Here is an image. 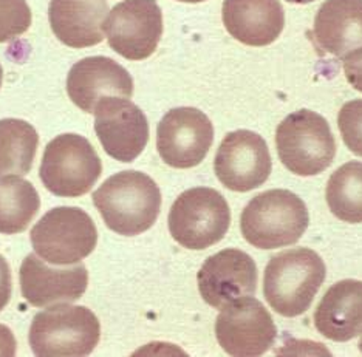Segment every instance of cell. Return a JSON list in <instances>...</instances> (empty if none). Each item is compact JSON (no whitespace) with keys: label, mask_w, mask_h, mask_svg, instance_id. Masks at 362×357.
Wrapping results in <instances>:
<instances>
[{"label":"cell","mask_w":362,"mask_h":357,"mask_svg":"<svg viewBox=\"0 0 362 357\" xmlns=\"http://www.w3.org/2000/svg\"><path fill=\"white\" fill-rule=\"evenodd\" d=\"M95 131L105 153L132 163L149 143V122L144 112L126 98L107 96L95 109Z\"/></svg>","instance_id":"obj_13"},{"label":"cell","mask_w":362,"mask_h":357,"mask_svg":"<svg viewBox=\"0 0 362 357\" xmlns=\"http://www.w3.org/2000/svg\"><path fill=\"white\" fill-rule=\"evenodd\" d=\"M342 67L349 84L362 93V47L344 57Z\"/></svg>","instance_id":"obj_26"},{"label":"cell","mask_w":362,"mask_h":357,"mask_svg":"<svg viewBox=\"0 0 362 357\" xmlns=\"http://www.w3.org/2000/svg\"><path fill=\"white\" fill-rule=\"evenodd\" d=\"M315 327L333 342L362 334V281L341 280L327 291L315 311Z\"/></svg>","instance_id":"obj_19"},{"label":"cell","mask_w":362,"mask_h":357,"mask_svg":"<svg viewBox=\"0 0 362 357\" xmlns=\"http://www.w3.org/2000/svg\"><path fill=\"white\" fill-rule=\"evenodd\" d=\"M315 42L322 52L345 57L362 47V0H325L315 18Z\"/></svg>","instance_id":"obj_20"},{"label":"cell","mask_w":362,"mask_h":357,"mask_svg":"<svg viewBox=\"0 0 362 357\" xmlns=\"http://www.w3.org/2000/svg\"><path fill=\"white\" fill-rule=\"evenodd\" d=\"M2 81H4V69H2V64H0V87H2Z\"/></svg>","instance_id":"obj_31"},{"label":"cell","mask_w":362,"mask_h":357,"mask_svg":"<svg viewBox=\"0 0 362 357\" xmlns=\"http://www.w3.org/2000/svg\"><path fill=\"white\" fill-rule=\"evenodd\" d=\"M359 351L362 353V337H361V340H359Z\"/></svg>","instance_id":"obj_32"},{"label":"cell","mask_w":362,"mask_h":357,"mask_svg":"<svg viewBox=\"0 0 362 357\" xmlns=\"http://www.w3.org/2000/svg\"><path fill=\"white\" fill-rule=\"evenodd\" d=\"M13 293V280L11 269L8 267L5 257L0 254V311L5 310V306L10 303Z\"/></svg>","instance_id":"obj_27"},{"label":"cell","mask_w":362,"mask_h":357,"mask_svg":"<svg viewBox=\"0 0 362 357\" xmlns=\"http://www.w3.org/2000/svg\"><path fill=\"white\" fill-rule=\"evenodd\" d=\"M216 336L226 354L254 357L271 350L276 342L277 328L262 302L248 295L220 310Z\"/></svg>","instance_id":"obj_10"},{"label":"cell","mask_w":362,"mask_h":357,"mask_svg":"<svg viewBox=\"0 0 362 357\" xmlns=\"http://www.w3.org/2000/svg\"><path fill=\"white\" fill-rule=\"evenodd\" d=\"M177 2H183V4H202V2H206V0H177Z\"/></svg>","instance_id":"obj_30"},{"label":"cell","mask_w":362,"mask_h":357,"mask_svg":"<svg viewBox=\"0 0 362 357\" xmlns=\"http://www.w3.org/2000/svg\"><path fill=\"white\" fill-rule=\"evenodd\" d=\"M325 198L336 218L362 223V163L350 161L334 170L327 182Z\"/></svg>","instance_id":"obj_23"},{"label":"cell","mask_w":362,"mask_h":357,"mask_svg":"<svg viewBox=\"0 0 362 357\" xmlns=\"http://www.w3.org/2000/svg\"><path fill=\"white\" fill-rule=\"evenodd\" d=\"M18 353V342H16V337L13 331L0 325V357H11Z\"/></svg>","instance_id":"obj_28"},{"label":"cell","mask_w":362,"mask_h":357,"mask_svg":"<svg viewBox=\"0 0 362 357\" xmlns=\"http://www.w3.org/2000/svg\"><path fill=\"white\" fill-rule=\"evenodd\" d=\"M168 223L178 245L202 251L223 240L231 226V211L218 190L194 187L185 190L172 204Z\"/></svg>","instance_id":"obj_7"},{"label":"cell","mask_w":362,"mask_h":357,"mask_svg":"<svg viewBox=\"0 0 362 357\" xmlns=\"http://www.w3.org/2000/svg\"><path fill=\"white\" fill-rule=\"evenodd\" d=\"M107 14L105 0H50L48 8L54 36L71 48L101 44Z\"/></svg>","instance_id":"obj_18"},{"label":"cell","mask_w":362,"mask_h":357,"mask_svg":"<svg viewBox=\"0 0 362 357\" xmlns=\"http://www.w3.org/2000/svg\"><path fill=\"white\" fill-rule=\"evenodd\" d=\"M105 226L124 237L149 230L161 211V190L143 172L124 170L107 178L93 192Z\"/></svg>","instance_id":"obj_1"},{"label":"cell","mask_w":362,"mask_h":357,"mask_svg":"<svg viewBox=\"0 0 362 357\" xmlns=\"http://www.w3.org/2000/svg\"><path fill=\"white\" fill-rule=\"evenodd\" d=\"M39 209L40 198L30 181L16 175L0 178V234H21Z\"/></svg>","instance_id":"obj_22"},{"label":"cell","mask_w":362,"mask_h":357,"mask_svg":"<svg viewBox=\"0 0 362 357\" xmlns=\"http://www.w3.org/2000/svg\"><path fill=\"white\" fill-rule=\"evenodd\" d=\"M31 27L27 0H0V44L22 36Z\"/></svg>","instance_id":"obj_24"},{"label":"cell","mask_w":362,"mask_h":357,"mask_svg":"<svg viewBox=\"0 0 362 357\" xmlns=\"http://www.w3.org/2000/svg\"><path fill=\"white\" fill-rule=\"evenodd\" d=\"M197 281L203 300L221 310L238 298L256 294V262L240 249H223L203 263Z\"/></svg>","instance_id":"obj_14"},{"label":"cell","mask_w":362,"mask_h":357,"mask_svg":"<svg viewBox=\"0 0 362 357\" xmlns=\"http://www.w3.org/2000/svg\"><path fill=\"white\" fill-rule=\"evenodd\" d=\"M67 93L71 103L86 113H95L98 103L107 96L130 99L134 79L117 61L105 56H90L69 71Z\"/></svg>","instance_id":"obj_16"},{"label":"cell","mask_w":362,"mask_h":357,"mask_svg":"<svg viewBox=\"0 0 362 357\" xmlns=\"http://www.w3.org/2000/svg\"><path fill=\"white\" fill-rule=\"evenodd\" d=\"M221 16L229 35L250 47L271 45L285 27L279 0H223Z\"/></svg>","instance_id":"obj_17"},{"label":"cell","mask_w":362,"mask_h":357,"mask_svg":"<svg viewBox=\"0 0 362 357\" xmlns=\"http://www.w3.org/2000/svg\"><path fill=\"white\" fill-rule=\"evenodd\" d=\"M35 252L54 267L79 263L95 251L98 230L81 207L59 206L48 211L31 229Z\"/></svg>","instance_id":"obj_6"},{"label":"cell","mask_w":362,"mask_h":357,"mask_svg":"<svg viewBox=\"0 0 362 357\" xmlns=\"http://www.w3.org/2000/svg\"><path fill=\"white\" fill-rule=\"evenodd\" d=\"M214 126L202 110L177 107L163 116L156 127V148L161 160L174 169H191L209 153Z\"/></svg>","instance_id":"obj_11"},{"label":"cell","mask_w":362,"mask_h":357,"mask_svg":"<svg viewBox=\"0 0 362 357\" xmlns=\"http://www.w3.org/2000/svg\"><path fill=\"white\" fill-rule=\"evenodd\" d=\"M101 325L86 306L57 303L40 311L31 322L28 342L40 357H81L100 344Z\"/></svg>","instance_id":"obj_4"},{"label":"cell","mask_w":362,"mask_h":357,"mask_svg":"<svg viewBox=\"0 0 362 357\" xmlns=\"http://www.w3.org/2000/svg\"><path fill=\"white\" fill-rule=\"evenodd\" d=\"M103 173V163L84 136L64 134L47 144L39 175L56 197L78 198L92 190Z\"/></svg>","instance_id":"obj_8"},{"label":"cell","mask_w":362,"mask_h":357,"mask_svg":"<svg viewBox=\"0 0 362 357\" xmlns=\"http://www.w3.org/2000/svg\"><path fill=\"white\" fill-rule=\"evenodd\" d=\"M19 280L23 298L31 306L45 308L79 300L87 291L88 272L84 264L53 268L35 252L22 262Z\"/></svg>","instance_id":"obj_15"},{"label":"cell","mask_w":362,"mask_h":357,"mask_svg":"<svg viewBox=\"0 0 362 357\" xmlns=\"http://www.w3.org/2000/svg\"><path fill=\"white\" fill-rule=\"evenodd\" d=\"M107 42L129 61L151 57L163 36V13L156 0H122L104 22Z\"/></svg>","instance_id":"obj_9"},{"label":"cell","mask_w":362,"mask_h":357,"mask_svg":"<svg viewBox=\"0 0 362 357\" xmlns=\"http://www.w3.org/2000/svg\"><path fill=\"white\" fill-rule=\"evenodd\" d=\"M308 223V209L298 195L285 189H271L246 204L240 229L251 246L276 249L298 243Z\"/></svg>","instance_id":"obj_3"},{"label":"cell","mask_w":362,"mask_h":357,"mask_svg":"<svg viewBox=\"0 0 362 357\" xmlns=\"http://www.w3.org/2000/svg\"><path fill=\"white\" fill-rule=\"evenodd\" d=\"M39 135L30 122L0 119V178L27 175L35 163Z\"/></svg>","instance_id":"obj_21"},{"label":"cell","mask_w":362,"mask_h":357,"mask_svg":"<svg viewBox=\"0 0 362 357\" xmlns=\"http://www.w3.org/2000/svg\"><path fill=\"white\" fill-rule=\"evenodd\" d=\"M286 2H290V4H299V5H307V4L315 2V0H286Z\"/></svg>","instance_id":"obj_29"},{"label":"cell","mask_w":362,"mask_h":357,"mask_svg":"<svg viewBox=\"0 0 362 357\" xmlns=\"http://www.w3.org/2000/svg\"><path fill=\"white\" fill-rule=\"evenodd\" d=\"M327 276L319 254L308 247L288 249L271 257L263 274V295L284 317H298L313 303Z\"/></svg>","instance_id":"obj_2"},{"label":"cell","mask_w":362,"mask_h":357,"mask_svg":"<svg viewBox=\"0 0 362 357\" xmlns=\"http://www.w3.org/2000/svg\"><path fill=\"white\" fill-rule=\"evenodd\" d=\"M271 170L273 161L267 141L251 130L228 134L214 160V172L218 181L234 192H250L263 186Z\"/></svg>","instance_id":"obj_12"},{"label":"cell","mask_w":362,"mask_h":357,"mask_svg":"<svg viewBox=\"0 0 362 357\" xmlns=\"http://www.w3.org/2000/svg\"><path fill=\"white\" fill-rule=\"evenodd\" d=\"M337 127L350 152L362 158V99L345 103L337 115Z\"/></svg>","instance_id":"obj_25"},{"label":"cell","mask_w":362,"mask_h":357,"mask_svg":"<svg viewBox=\"0 0 362 357\" xmlns=\"http://www.w3.org/2000/svg\"><path fill=\"white\" fill-rule=\"evenodd\" d=\"M279 160L294 175L313 177L332 165L336 141L324 116L308 109L288 115L276 130Z\"/></svg>","instance_id":"obj_5"}]
</instances>
